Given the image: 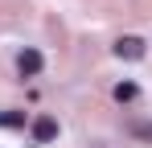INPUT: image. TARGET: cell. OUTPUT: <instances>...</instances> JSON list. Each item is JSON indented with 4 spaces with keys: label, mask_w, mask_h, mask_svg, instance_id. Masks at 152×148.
Here are the masks:
<instances>
[{
    "label": "cell",
    "mask_w": 152,
    "mask_h": 148,
    "mask_svg": "<svg viewBox=\"0 0 152 148\" xmlns=\"http://www.w3.org/2000/svg\"><path fill=\"white\" fill-rule=\"evenodd\" d=\"M41 66H45V58H41L37 49H21V58H17L21 78H37V74H41Z\"/></svg>",
    "instance_id": "6da1fadb"
},
{
    "label": "cell",
    "mask_w": 152,
    "mask_h": 148,
    "mask_svg": "<svg viewBox=\"0 0 152 148\" xmlns=\"http://www.w3.org/2000/svg\"><path fill=\"white\" fill-rule=\"evenodd\" d=\"M33 140H37V144L58 140V119H53V115H37V119H33Z\"/></svg>",
    "instance_id": "7a4b0ae2"
},
{
    "label": "cell",
    "mask_w": 152,
    "mask_h": 148,
    "mask_svg": "<svg viewBox=\"0 0 152 148\" xmlns=\"http://www.w3.org/2000/svg\"><path fill=\"white\" fill-rule=\"evenodd\" d=\"M115 58L140 62V58H144V41H140V37H119V41H115Z\"/></svg>",
    "instance_id": "3957f363"
},
{
    "label": "cell",
    "mask_w": 152,
    "mask_h": 148,
    "mask_svg": "<svg viewBox=\"0 0 152 148\" xmlns=\"http://www.w3.org/2000/svg\"><path fill=\"white\" fill-rule=\"evenodd\" d=\"M111 95H115V103H136L140 86H136V82H115V91H111Z\"/></svg>",
    "instance_id": "277c9868"
},
{
    "label": "cell",
    "mask_w": 152,
    "mask_h": 148,
    "mask_svg": "<svg viewBox=\"0 0 152 148\" xmlns=\"http://www.w3.org/2000/svg\"><path fill=\"white\" fill-rule=\"evenodd\" d=\"M0 123L4 127H25V115L21 111H0Z\"/></svg>",
    "instance_id": "5b68a950"
}]
</instances>
